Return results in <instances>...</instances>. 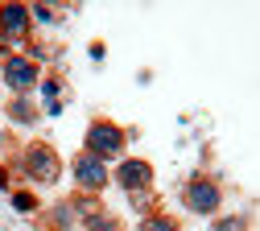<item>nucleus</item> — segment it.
Returning a JSON list of instances; mask_svg holds the SVG:
<instances>
[{"instance_id": "3", "label": "nucleus", "mask_w": 260, "mask_h": 231, "mask_svg": "<svg viewBox=\"0 0 260 231\" xmlns=\"http://www.w3.org/2000/svg\"><path fill=\"white\" fill-rule=\"evenodd\" d=\"M186 203H190V211L211 215V211L219 207V186H215V182H207V178H194V182L186 186Z\"/></svg>"}, {"instance_id": "11", "label": "nucleus", "mask_w": 260, "mask_h": 231, "mask_svg": "<svg viewBox=\"0 0 260 231\" xmlns=\"http://www.w3.org/2000/svg\"><path fill=\"white\" fill-rule=\"evenodd\" d=\"M13 207H17V211H34L38 198H34V194H13Z\"/></svg>"}, {"instance_id": "12", "label": "nucleus", "mask_w": 260, "mask_h": 231, "mask_svg": "<svg viewBox=\"0 0 260 231\" xmlns=\"http://www.w3.org/2000/svg\"><path fill=\"white\" fill-rule=\"evenodd\" d=\"M13 120L29 124V120H34V108H29V104H13Z\"/></svg>"}, {"instance_id": "4", "label": "nucleus", "mask_w": 260, "mask_h": 231, "mask_svg": "<svg viewBox=\"0 0 260 231\" xmlns=\"http://www.w3.org/2000/svg\"><path fill=\"white\" fill-rule=\"evenodd\" d=\"M75 178H79L83 190H104V186H108V170H104V161H100V157H91V153H83V157L75 161Z\"/></svg>"}, {"instance_id": "13", "label": "nucleus", "mask_w": 260, "mask_h": 231, "mask_svg": "<svg viewBox=\"0 0 260 231\" xmlns=\"http://www.w3.org/2000/svg\"><path fill=\"white\" fill-rule=\"evenodd\" d=\"M5 186H9V174H5V170H0V190H5Z\"/></svg>"}, {"instance_id": "6", "label": "nucleus", "mask_w": 260, "mask_h": 231, "mask_svg": "<svg viewBox=\"0 0 260 231\" xmlns=\"http://www.w3.org/2000/svg\"><path fill=\"white\" fill-rule=\"evenodd\" d=\"M5 83L13 91H29L38 83V71H34V62H25V58H9L5 62Z\"/></svg>"}, {"instance_id": "10", "label": "nucleus", "mask_w": 260, "mask_h": 231, "mask_svg": "<svg viewBox=\"0 0 260 231\" xmlns=\"http://www.w3.org/2000/svg\"><path fill=\"white\" fill-rule=\"evenodd\" d=\"M215 231H248V223H244V219H219Z\"/></svg>"}, {"instance_id": "8", "label": "nucleus", "mask_w": 260, "mask_h": 231, "mask_svg": "<svg viewBox=\"0 0 260 231\" xmlns=\"http://www.w3.org/2000/svg\"><path fill=\"white\" fill-rule=\"evenodd\" d=\"M83 223H87V231H120V223H116L108 211H87Z\"/></svg>"}, {"instance_id": "5", "label": "nucleus", "mask_w": 260, "mask_h": 231, "mask_svg": "<svg viewBox=\"0 0 260 231\" xmlns=\"http://www.w3.org/2000/svg\"><path fill=\"white\" fill-rule=\"evenodd\" d=\"M116 182H120L124 190H141V186L153 182V165H149V161H124L120 170H116Z\"/></svg>"}, {"instance_id": "1", "label": "nucleus", "mask_w": 260, "mask_h": 231, "mask_svg": "<svg viewBox=\"0 0 260 231\" xmlns=\"http://www.w3.org/2000/svg\"><path fill=\"white\" fill-rule=\"evenodd\" d=\"M87 149H91V157H100V161H104V157H116V153L124 149V132H120L116 124H104V120H100V124L87 128Z\"/></svg>"}, {"instance_id": "2", "label": "nucleus", "mask_w": 260, "mask_h": 231, "mask_svg": "<svg viewBox=\"0 0 260 231\" xmlns=\"http://www.w3.org/2000/svg\"><path fill=\"white\" fill-rule=\"evenodd\" d=\"M25 174L29 178H38V182H54L58 178V153L50 149V145H29L25 149Z\"/></svg>"}, {"instance_id": "7", "label": "nucleus", "mask_w": 260, "mask_h": 231, "mask_svg": "<svg viewBox=\"0 0 260 231\" xmlns=\"http://www.w3.org/2000/svg\"><path fill=\"white\" fill-rule=\"evenodd\" d=\"M0 29H5L9 38H21V33L29 29V9L25 5H5L0 9Z\"/></svg>"}, {"instance_id": "9", "label": "nucleus", "mask_w": 260, "mask_h": 231, "mask_svg": "<svg viewBox=\"0 0 260 231\" xmlns=\"http://www.w3.org/2000/svg\"><path fill=\"white\" fill-rule=\"evenodd\" d=\"M141 231H178V227H174V219H166V215H153V219L141 223Z\"/></svg>"}]
</instances>
